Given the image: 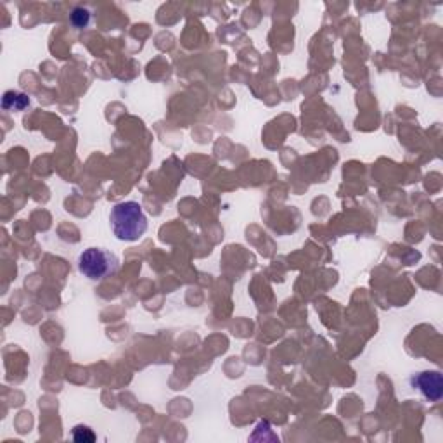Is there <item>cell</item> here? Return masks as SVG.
<instances>
[{
  "mask_svg": "<svg viewBox=\"0 0 443 443\" xmlns=\"http://www.w3.org/2000/svg\"><path fill=\"white\" fill-rule=\"evenodd\" d=\"M113 233L120 241H137L146 234L147 217L136 201L115 204L109 215Z\"/></svg>",
  "mask_w": 443,
  "mask_h": 443,
  "instance_id": "cell-1",
  "label": "cell"
},
{
  "mask_svg": "<svg viewBox=\"0 0 443 443\" xmlns=\"http://www.w3.org/2000/svg\"><path fill=\"white\" fill-rule=\"evenodd\" d=\"M26 106H30V97L26 94L14 92V90H8L2 97V107L4 109H14L23 111Z\"/></svg>",
  "mask_w": 443,
  "mask_h": 443,
  "instance_id": "cell-4",
  "label": "cell"
},
{
  "mask_svg": "<svg viewBox=\"0 0 443 443\" xmlns=\"http://www.w3.org/2000/svg\"><path fill=\"white\" fill-rule=\"evenodd\" d=\"M73 440L76 443H94L96 442V435H94V431L90 428L80 424L75 426V429H73Z\"/></svg>",
  "mask_w": 443,
  "mask_h": 443,
  "instance_id": "cell-6",
  "label": "cell"
},
{
  "mask_svg": "<svg viewBox=\"0 0 443 443\" xmlns=\"http://www.w3.org/2000/svg\"><path fill=\"white\" fill-rule=\"evenodd\" d=\"M69 21H72V25L75 26V28H85L90 23V12L87 11L85 8H75L72 11V14H69Z\"/></svg>",
  "mask_w": 443,
  "mask_h": 443,
  "instance_id": "cell-5",
  "label": "cell"
},
{
  "mask_svg": "<svg viewBox=\"0 0 443 443\" xmlns=\"http://www.w3.org/2000/svg\"><path fill=\"white\" fill-rule=\"evenodd\" d=\"M411 385L429 402H440L443 397V378L438 371H424L412 376Z\"/></svg>",
  "mask_w": 443,
  "mask_h": 443,
  "instance_id": "cell-3",
  "label": "cell"
},
{
  "mask_svg": "<svg viewBox=\"0 0 443 443\" xmlns=\"http://www.w3.org/2000/svg\"><path fill=\"white\" fill-rule=\"evenodd\" d=\"M118 268V258L100 248H89L78 258V270L92 281H100L115 274Z\"/></svg>",
  "mask_w": 443,
  "mask_h": 443,
  "instance_id": "cell-2",
  "label": "cell"
}]
</instances>
